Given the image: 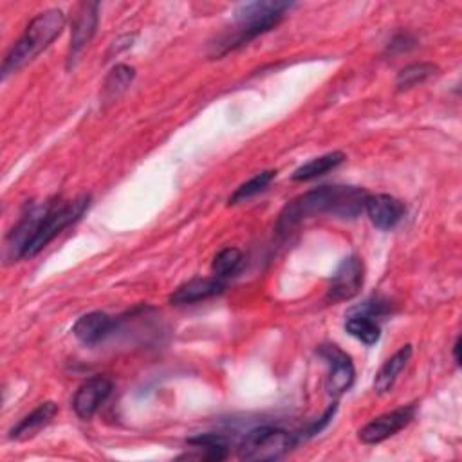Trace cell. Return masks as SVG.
I'll use <instances>...</instances> for the list:
<instances>
[{
	"label": "cell",
	"instance_id": "obj_2",
	"mask_svg": "<svg viewBox=\"0 0 462 462\" xmlns=\"http://www.w3.org/2000/svg\"><path fill=\"white\" fill-rule=\"evenodd\" d=\"M67 23L65 13L58 7L45 9L38 13L25 27L23 34L16 40V43L9 49L2 63V78L5 79L9 74L18 72L29 61H32L43 49L51 45L54 38H58Z\"/></svg>",
	"mask_w": 462,
	"mask_h": 462
},
{
	"label": "cell",
	"instance_id": "obj_12",
	"mask_svg": "<svg viewBox=\"0 0 462 462\" xmlns=\"http://www.w3.org/2000/svg\"><path fill=\"white\" fill-rule=\"evenodd\" d=\"M226 289L224 278L218 276H208V278H193L182 285H179L170 294L171 305H191L197 301L209 300L217 294H220Z\"/></svg>",
	"mask_w": 462,
	"mask_h": 462
},
{
	"label": "cell",
	"instance_id": "obj_17",
	"mask_svg": "<svg viewBox=\"0 0 462 462\" xmlns=\"http://www.w3.org/2000/svg\"><path fill=\"white\" fill-rule=\"evenodd\" d=\"M188 444L202 451L197 455L202 460H224L229 453V440L220 433H200L188 439Z\"/></svg>",
	"mask_w": 462,
	"mask_h": 462
},
{
	"label": "cell",
	"instance_id": "obj_1",
	"mask_svg": "<svg viewBox=\"0 0 462 462\" xmlns=\"http://www.w3.org/2000/svg\"><path fill=\"white\" fill-rule=\"evenodd\" d=\"M366 197L368 193L356 186L314 188L285 204L276 220V233L287 235L300 222L319 215H330L345 220L356 218L365 211Z\"/></svg>",
	"mask_w": 462,
	"mask_h": 462
},
{
	"label": "cell",
	"instance_id": "obj_21",
	"mask_svg": "<svg viewBox=\"0 0 462 462\" xmlns=\"http://www.w3.org/2000/svg\"><path fill=\"white\" fill-rule=\"evenodd\" d=\"M274 177H276V171H274V170H265V171L256 173L254 177H251L249 180H245L244 184H240V186L233 191V195L229 197L227 204H229V206H231V204H240V202H245L247 199L258 195L260 191H263V189L271 184V180H273Z\"/></svg>",
	"mask_w": 462,
	"mask_h": 462
},
{
	"label": "cell",
	"instance_id": "obj_15",
	"mask_svg": "<svg viewBox=\"0 0 462 462\" xmlns=\"http://www.w3.org/2000/svg\"><path fill=\"white\" fill-rule=\"evenodd\" d=\"M411 345H404L401 346L397 352H393L384 363L383 366L379 368V372L375 374V379H374V390L375 393H386L392 390L395 379L399 377V374L402 372V368L406 366V363L410 361L411 357Z\"/></svg>",
	"mask_w": 462,
	"mask_h": 462
},
{
	"label": "cell",
	"instance_id": "obj_26",
	"mask_svg": "<svg viewBox=\"0 0 462 462\" xmlns=\"http://www.w3.org/2000/svg\"><path fill=\"white\" fill-rule=\"evenodd\" d=\"M458 350H460V337H457V339H455V343H453V359H455V363H457V365H460Z\"/></svg>",
	"mask_w": 462,
	"mask_h": 462
},
{
	"label": "cell",
	"instance_id": "obj_11",
	"mask_svg": "<svg viewBox=\"0 0 462 462\" xmlns=\"http://www.w3.org/2000/svg\"><path fill=\"white\" fill-rule=\"evenodd\" d=\"M365 213L368 215L370 222L377 227V229H392L395 227L404 213H406V206L402 200L395 199L393 195L388 193H375V195H368L365 200Z\"/></svg>",
	"mask_w": 462,
	"mask_h": 462
},
{
	"label": "cell",
	"instance_id": "obj_4",
	"mask_svg": "<svg viewBox=\"0 0 462 462\" xmlns=\"http://www.w3.org/2000/svg\"><path fill=\"white\" fill-rule=\"evenodd\" d=\"M88 204H90V195H79L74 200H67V202H61V204L49 202L47 209H45V213H43V217L40 220V226H38V229L34 233V236L31 238V242L23 249L22 258L36 256L67 226L76 222L85 213Z\"/></svg>",
	"mask_w": 462,
	"mask_h": 462
},
{
	"label": "cell",
	"instance_id": "obj_23",
	"mask_svg": "<svg viewBox=\"0 0 462 462\" xmlns=\"http://www.w3.org/2000/svg\"><path fill=\"white\" fill-rule=\"evenodd\" d=\"M388 312V303L384 300H379V298H372V300H366L363 301L361 305L354 307L350 310V314H363V316H368V318H379V316H384Z\"/></svg>",
	"mask_w": 462,
	"mask_h": 462
},
{
	"label": "cell",
	"instance_id": "obj_19",
	"mask_svg": "<svg viewBox=\"0 0 462 462\" xmlns=\"http://www.w3.org/2000/svg\"><path fill=\"white\" fill-rule=\"evenodd\" d=\"M437 72H439V67L435 63H430V61L411 63L399 70V74L395 78V87H397V90L413 88V87L424 83L426 79H430L431 76H435Z\"/></svg>",
	"mask_w": 462,
	"mask_h": 462
},
{
	"label": "cell",
	"instance_id": "obj_6",
	"mask_svg": "<svg viewBox=\"0 0 462 462\" xmlns=\"http://www.w3.org/2000/svg\"><path fill=\"white\" fill-rule=\"evenodd\" d=\"M365 280L363 260L357 254L345 256L336 267L328 289L327 298L330 301H348L359 294Z\"/></svg>",
	"mask_w": 462,
	"mask_h": 462
},
{
	"label": "cell",
	"instance_id": "obj_24",
	"mask_svg": "<svg viewBox=\"0 0 462 462\" xmlns=\"http://www.w3.org/2000/svg\"><path fill=\"white\" fill-rule=\"evenodd\" d=\"M334 411H336V402H332V404L323 411V415L307 430V435H316V433H319V431L330 422V419L334 417Z\"/></svg>",
	"mask_w": 462,
	"mask_h": 462
},
{
	"label": "cell",
	"instance_id": "obj_25",
	"mask_svg": "<svg viewBox=\"0 0 462 462\" xmlns=\"http://www.w3.org/2000/svg\"><path fill=\"white\" fill-rule=\"evenodd\" d=\"M413 38L410 34H399L392 40V43L388 45L390 51H408L410 47H413Z\"/></svg>",
	"mask_w": 462,
	"mask_h": 462
},
{
	"label": "cell",
	"instance_id": "obj_14",
	"mask_svg": "<svg viewBox=\"0 0 462 462\" xmlns=\"http://www.w3.org/2000/svg\"><path fill=\"white\" fill-rule=\"evenodd\" d=\"M58 413V404L54 401H45L38 404L31 413L22 417L11 430H9V439L13 440H27L38 435Z\"/></svg>",
	"mask_w": 462,
	"mask_h": 462
},
{
	"label": "cell",
	"instance_id": "obj_8",
	"mask_svg": "<svg viewBox=\"0 0 462 462\" xmlns=\"http://www.w3.org/2000/svg\"><path fill=\"white\" fill-rule=\"evenodd\" d=\"M415 417V406H401L392 411H386L375 419H372L368 424H365L357 437L363 444H379L386 439L393 437L401 430H404Z\"/></svg>",
	"mask_w": 462,
	"mask_h": 462
},
{
	"label": "cell",
	"instance_id": "obj_13",
	"mask_svg": "<svg viewBox=\"0 0 462 462\" xmlns=\"http://www.w3.org/2000/svg\"><path fill=\"white\" fill-rule=\"evenodd\" d=\"M114 325L116 321L108 314L94 310L78 318L72 327V334L83 345H96L112 332Z\"/></svg>",
	"mask_w": 462,
	"mask_h": 462
},
{
	"label": "cell",
	"instance_id": "obj_18",
	"mask_svg": "<svg viewBox=\"0 0 462 462\" xmlns=\"http://www.w3.org/2000/svg\"><path fill=\"white\" fill-rule=\"evenodd\" d=\"M345 330L365 345H375L381 337V327L374 318L363 314H350L345 321Z\"/></svg>",
	"mask_w": 462,
	"mask_h": 462
},
{
	"label": "cell",
	"instance_id": "obj_22",
	"mask_svg": "<svg viewBox=\"0 0 462 462\" xmlns=\"http://www.w3.org/2000/svg\"><path fill=\"white\" fill-rule=\"evenodd\" d=\"M242 260H244V256L238 247H226L215 254V258L211 262V271L218 278L231 276L238 271Z\"/></svg>",
	"mask_w": 462,
	"mask_h": 462
},
{
	"label": "cell",
	"instance_id": "obj_16",
	"mask_svg": "<svg viewBox=\"0 0 462 462\" xmlns=\"http://www.w3.org/2000/svg\"><path fill=\"white\" fill-rule=\"evenodd\" d=\"M346 159V155L343 152H328L325 155H319V157H314L310 161H307L305 164L298 166L294 171H292V180H312L316 177H321L332 170H336L339 164H343Z\"/></svg>",
	"mask_w": 462,
	"mask_h": 462
},
{
	"label": "cell",
	"instance_id": "obj_20",
	"mask_svg": "<svg viewBox=\"0 0 462 462\" xmlns=\"http://www.w3.org/2000/svg\"><path fill=\"white\" fill-rule=\"evenodd\" d=\"M134 76H135V70L128 65H116L106 79H105V85H103V99L105 101H114L116 97H119L134 81Z\"/></svg>",
	"mask_w": 462,
	"mask_h": 462
},
{
	"label": "cell",
	"instance_id": "obj_9",
	"mask_svg": "<svg viewBox=\"0 0 462 462\" xmlns=\"http://www.w3.org/2000/svg\"><path fill=\"white\" fill-rule=\"evenodd\" d=\"M112 381L106 375H94L88 377L85 383H81L72 397V408L74 413L87 420L96 415V411L101 408V404L110 397L112 393Z\"/></svg>",
	"mask_w": 462,
	"mask_h": 462
},
{
	"label": "cell",
	"instance_id": "obj_10",
	"mask_svg": "<svg viewBox=\"0 0 462 462\" xmlns=\"http://www.w3.org/2000/svg\"><path fill=\"white\" fill-rule=\"evenodd\" d=\"M99 22V4L97 2H83L78 7L72 32H70V47H69V58L67 65H74L76 58L81 54V51L88 45L92 40Z\"/></svg>",
	"mask_w": 462,
	"mask_h": 462
},
{
	"label": "cell",
	"instance_id": "obj_5",
	"mask_svg": "<svg viewBox=\"0 0 462 462\" xmlns=\"http://www.w3.org/2000/svg\"><path fill=\"white\" fill-rule=\"evenodd\" d=\"M296 444V437L282 428L258 426L244 435L238 444V458L249 462H269L283 457Z\"/></svg>",
	"mask_w": 462,
	"mask_h": 462
},
{
	"label": "cell",
	"instance_id": "obj_7",
	"mask_svg": "<svg viewBox=\"0 0 462 462\" xmlns=\"http://www.w3.org/2000/svg\"><path fill=\"white\" fill-rule=\"evenodd\" d=\"M318 354L328 365V375H327V383H325L327 392L334 397L345 393L352 386L354 377H356V368H354L350 356L346 352H343L334 343L321 345L318 348Z\"/></svg>",
	"mask_w": 462,
	"mask_h": 462
},
{
	"label": "cell",
	"instance_id": "obj_3",
	"mask_svg": "<svg viewBox=\"0 0 462 462\" xmlns=\"http://www.w3.org/2000/svg\"><path fill=\"white\" fill-rule=\"evenodd\" d=\"M291 7H294L292 2H278V0L245 2V4L236 5V9H235L236 29L229 38L217 43V47H220L217 56L226 54V52L254 40L256 36L271 31L283 18L285 11H289Z\"/></svg>",
	"mask_w": 462,
	"mask_h": 462
}]
</instances>
